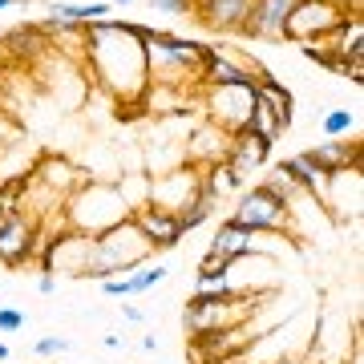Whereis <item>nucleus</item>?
<instances>
[{
  "mask_svg": "<svg viewBox=\"0 0 364 364\" xmlns=\"http://www.w3.org/2000/svg\"><path fill=\"white\" fill-rule=\"evenodd\" d=\"M81 65L90 81L102 93H109L122 105H138L146 109V45L126 33V21H93L81 25Z\"/></svg>",
  "mask_w": 364,
  "mask_h": 364,
  "instance_id": "nucleus-1",
  "label": "nucleus"
},
{
  "mask_svg": "<svg viewBox=\"0 0 364 364\" xmlns=\"http://www.w3.org/2000/svg\"><path fill=\"white\" fill-rule=\"evenodd\" d=\"M61 219H65L69 231H81V235H102L109 227H117L122 219H130V203L122 198L117 182H105V178H85L73 186V195L61 203Z\"/></svg>",
  "mask_w": 364,
  "mask_h": 364,
  "instance_id": "nucleus-2",
  "label": "nucleus"
},
{
  "mask_svg": "<svg viewBox=\"0 0 364 364\" xmlns=\"http://www.w3.org/2000/svg\"><path fill=\"white\" fill-rule=\"evenodd\" d=\"M154 247H150V239L138 231V223L134 219H122L117 227L109 231L93 235L90 243V267L81 279H114V275H134L142 263H150Z\"/></svg>",
  "mask_w": 364,
  "mask_h": 364,
  "instance_id": "nucleus-3",
  "label": "nucleus"
},
{
  "mask_svg": "<svg viewBox=\"0 0 364 364\" xmlns=\"http://www.w3.org/2000/svg\"><path fill=\"white\" fill-rule=\"evenodd\" d=\"M267 296L263 291H235L227 299H203L191 296L186 299V312H182V324L195 336H210V332H227V328H243L251 324V316L259 312Z\"/></svg>",
  "mask_w": 364,
  "mask_h": 364,
  "instance_id": "nucleus-4",
  "label": "nucleus"
},
{
  "mask_svg": "<svg viewBox=\"0 0 364 364\" xmlns=\"http://www.w3.org/2000/svg\"><path fill=\"white\" fill-rule=\"evenodd\" d=\"M227 219H235L239 227L259 231V235H291L296 239V210H291V203L284 195H275L267 182H255L247 191H239L235 210Z\"/></svg>",
  "mask_w": 364,
  "mask_h": 364,
  "instance_id": "nucleus-5",
  "label": "nucleus"
},
{
  "mask_svg": "<svg viewBox=\"0 0 364 364\" xmlns=\"http://www.w3.org/2000/svg\"><path fill=\"white\" fill-rule=\"evenodd\" d=\"M251 102H255V85H210V90H198L195 93V105L203 109L210 126L235 134L247 126V114H251Z\"/></svg>",
  "mask_w": 364,
  "mask_h": 364,
  "instance_id": "nucleus-6",
  "label": "nucleus"
},
{
  "mask_svg": "<svg viewBox=\"0 0 364 364\" xmlns=\"http://www.w3.org/2000/svg\"><path fill=\"white\" fill-rule=\"evenodd\" d=\"M348 9L340 0H296V9L287 16V28H284V41H324L332 37L340 25H344Z\"/></svg>",
  "mask_w": 364,
  "mask_h": 364,
  "instance_id": "nucleus-7",
  "label": "nucleus"
},
{
  "mask_svg": "<svg viewBox=\"0 0 364 364\" xmlns=\"http://www.w3.org/2000/svg\"><path fill=\"white\" fill-rule=\"evenodd\" d=\"M41 247H45V235L28 210H9L0 219V267H21V263L37 259Z\"/></svg>",
  "mask_w": 364,
  "mask_h": 364,
  "instance_id": "nucleus-8",
  "label": "nucleus"
},
{
  "mask_svg": "<svg viewBox=\"0 0 364 364\" xmlns=\"http://www.w3.org/2000/svg\"><path fill=\"white\" fill-rule=\"evenodd\" d=\"M296 9V0H251L247 21H243V41H272V45H284V28L287 16Z\"/></svg>",
  "mask_w": 364,
  "mask_h": 364,
  "instance_id": "nucleus-9",
  "label": "nucleus"
},
{
  "mask_svg": "<svg viewBox=\"0 0 364 364\" xmlns=\"http://www.w3.org/2000/svg\"><path fill=\"white\" fill-rule=\"evenodd\" d=\"M227 142H231L227 130L210 126V122H195L191 134H186V142H182V166H191V170L215 166V162L227 158Z\"/></svg>",
  "mask_w": 364,
  "mask_h": 364,
  "instance_id": "nucleus-10",
  "label": "nucleus"
},
{
  "mask_svg": "<svg viewBox=\"0 0 364 364\" xmlns=\"http://www.w3.org/2000/svg\"><path fill=\"white\" fill-rule=\"evenodd\" d=\"M267 158H272V142L267 138H259V134H251V130H235L231 142H227V158L223 162L235 170L239 182H247L255 170L267 166Z\"/></svg>",
  "mask_w": 364,
  "mask_h": 364,
  "instance_id": "nucleus-11",
  "label": "nucleus"
},
{
  "mask_svg": "<svg viewBox=\"0 0 364 364\" xmlns=\"http://www.w3.org/2000/svg\"><path fill=\"white\" fill-rule=\"evenodd\" d=\"M134 223H138V231L150 239V247L154 251H170V247H178L182 243V223H178V215L174 210H162V207H154V203H146V207H138L130 215Z\"/></svg>",
  "mask_w": 364,
  "mask_h": 364,
  "instance_id": "nucleus-12",
  "label": "nucleus"
},
{
  "mask_svg": "<svg viewBox=\"0 0 364 364\" xmlns=\"http://www.w3.org/2000/svg\"><path fill=\"white\" fill-rule=\"evenodd\" d=\"M304 154H308V162H312L320 174H328V178L348 174V170H360V142H352V138H324L320 146L304 150Z\"/></svg>",
  "mask_w": 364,
  "mask_h": 364,
  "instance_id": "nucleus-13",
  "label": "nucleus"
},
{
  "mask_svg": "<svg viewBox=\"0 0 364 364\" xmlns=\"http://www.w3.org/2000/svg\"><path fill=\"white\" fill-rule=\"evenodd\" d=\"M195 191H198V170H191V166L166 170V174H154L150 178V203L162 210H174V215H178V207Z\"/></svg>",
  "mask_w": 364,
  "mask_h": 364,
  "instance_id": "nucleus-14",
  "label": "nucleus"
},
{
  "mask_svg": "<svg viewBox=\"0 0 364 364\" xmlns=\"http://www.w3.org/2000/svg\"><path fill=\"white\" fill-rule=\"evenodd\" d=\"M259 239H263L259 231H247V227H239L235 219H223L219 227H215V235H210L207 255H219V259L235 263V259H243V255H255V251H259Z\"/></svg>",
  "mask_w": 364,
  "mask_h": 364,
  "instance_id": "nucleus-15",
  "label": "nucleus"
},
{
  "mask_svg": "<svg viewBox=\"0 0 364 364\" xmlns=\"http://www.w3.org/2000/svg\"><path fill=\"white\" fill-rule=\"evenodd\" d=\"M198 21L210 28V33H223V37H239L243 33V21H247L251 0H198Z\"/></svg>",
  "mask_w": 364,
  "mask_h": 364,
  "instance_id": "nucleus-16",
  "label": "nucleus"
},
{
  "mask_svg": "<svg viewBox=\"0 0 364 364\" xmlns=\"http://www.w3.org/2000/svg\"><path fill=\"white\" fill-rule=\"evenodd\" d=\"M109 0H90V4H81V0H49V13H45V25H93V21H109Z\"/></svg>",
  "mask_w": 364,
  "mask_h": 364,
  "instance_id": "nucleus-17",
  "label": "nucleus"
},
{
  "mask_svg": "<svg viewBox=\"0 0 364 364\" xmlns=\"http://www.w3.org/2000/svg\"><path fill=\"white\" fill-rule=\"evenodd\" d=\"M0 49H9L16 61L25 57L28 65H33L37 57H45L53 49V37H49V28H45V21L41 25H16L13 33H0Z\"/></svg>",
  "mask_w": 364,
  "mask_h": 364,
  "instance_id": "nucleus-18",
  "label": "nucleus"
},
{
  "mask_svg": "<svg viewBox=\"0 0 364 364\" xmlns=\"http://www.w3.org/2000/svg\"><path fill=\"white\" fill-rule=\"evenodd\" d=\"M275 166L284 170L287 178L296 182L304 195H312L320 207H324V195H328V174H320V170L308 162V154H291V158H284V162H275Z\"/></svg>",
  "mask_w": 364,
  "mask_h": 364,
  "instance_id": "nucleus-19",
  "label": "nucleus"
},
{
  "mask_svg": "<svg viewBox=\"0 0 364 364\" xmlns=\"http://www.w3.org/2000/svg\"><path fill=\"white\" fill-rule=\"evenodd\" d=\"M255 93H259L263 102L272 105V114H275V122H279V130H287V126H291V117H296V97H291V90H287L284 81H275L272 73H267V77L255 81Z\"/></svg>",
  "mask_w": 364,
  "mask_h": 364,
  "instance_id": "nucleus-20",
  "label": "nucleus"
},
{
  "mask_svg": "<svg viewBox=\"0 0 364 364\" xmlns=\"http://www.w3.org/2000/svg\"><path fill=\"white\" fill-rule=\"evenodd\" d=\"M198 186L215 198H227V195H239V191H243V182L235 178V170L227 166V162H215V166L198 170Z\"/></svg>",
  "mask_w": 364,
  "mask_h": 364,
  "instance_id": "nucleus-21",
  "label": "nucleus"
},
{
  "mask_svg": "<svg viewBox=\"0 0 364 364\" xmlns=\"http://www.w3.org/2000/svg\"><path fill=\"white\" fill-rule=\"evenodd\" d=\"M215 207H219V198H215V195H207V191L198 186L195 195H191V198H186V203L178 207V223H182V231H195V227L210 223Z\"/></svg>",
  "mask_w": 364,
  "mask_h": 364,
  "instance_id": "nucleus-22",
  "label": "nucleus"
},
{
  "mask_svg": "<svg viewBox=\"0 0 364 364\" xmlns=\"http://www.w3.org/2000/svg\"><path fill=\"white\" fill-rule=\"evenodd\" d=\"M243 130H251V134H259V138H267V142L275 146V138H279V122H275V114H272V105L263 102L259 93H255V102H251V114H247V126Z\"/></svg>",
  "mask_w": 364,
  "mask_h": 364,
  "instance_id": "nucleus-23",
  "label": "nucleus"
},
{
  "mask_svg": "<svg viewBox=\"0 0 364 364\" xmlns=\"http://www.w3.org/2000/svg\"><path fill=\"white\" fill-rule=\"evenodd\" d=\"M320 130H324V138H348V134L356 130V114H352L348 105L324 109V117H320Z\"/></svg>",
  "mask_w": 364,
  "mask_h": 364,
  "instance_id": "nucleus-24",
  "label": "nucleus"
},
{
  "mask_svg": "<svg viewBox=\"0 0 364 364\" xmlns=\"http://www.w3.org/2000/svg\"><path fill=\"white\" fill-rule=\"evenodd\" d=\"M166 275H170V272L162 267V263H142V267L130 275V291H134V296H142V291H150L154 284H162Z\"/></svg>",
  "mask_w": 364,
  "mask_h": 364,
  "instance_id": "nucleus-25",
  "label": "nucleus"
},
{
  "mask_svg": "<svg viewBox=\"0 0 364 364\" xmlns=\"http://www.w3.org/2000/svg\"><path fill=\"white\" fill-rule=\"evenodd\" d=\"M33 352H37V356H61V352H69V340L65 336H41L37 344H33Z\"/></svg>",
  "mask_w": 364,
  "mask_h": 364,
  "instance_id": "nucleus-26",
  "label": "nucleus"
},
{
  "mask_svg": "<svg viewBox=\"0 0 364 364\" xmlns=\"http://www.w3.org/2000/svg\"><path fill=\"white\" fill-rule=\"evenodd\" d=\"M150 9H158L166 16H186V13H195V0H150Z\"/></svg>",
  "mask_w": 364,
  "mask_h": 364,
  "instance_id": "nucleus-27",
  "label": "nucleus"
},
{
  "mask_svg": "<svg viewBox=\"0 0 364 364\" xmlns=\"http://www.w3.org/2000/svg\"><path fill=\"white\" fill-rule=\"evenodd\" d=\"M25 328V312H16V308H4L0 304V332H21Z\"/></svg>",
  "mask_w": 364,
  "mask_h": 364,
  "instance_id": "nucleus-28",
  "label": "nucleus"
},
{
  "mask_svg": "<svg viewBox=\"0 0 364 364\" xmlns=\"http://www.w3.org/2000/svg\"><path fill=\"white\" fill-rule=\"evenodd\" d=\"M37 291H41V296H53V291H57V275H45V272H41Z\"/></svg>",
  "mask_w": 364,
  "mask_h": 364,
  "instance_id": "nucleus-29",
  "label": "nucleus"
},
{
  "mask_svg": "<svg viewBox=\"0 0 364 364\" xmlns=\"http://www.w3.org/2000/svg\"><path fill=\"white\" fill-rule=\"evenodd\" d=\"M267 364H308V360L296 356V352H284V356H275V360H267Z\"/></svg>",
  "mask_w": 364,
  "mask_h": 364,
  "instance_id": "nucleus-30",
  "label": "nucleus"
},
{
  "mask_svg": "<svg viewBox=\"0 0 364 364\" xmlns=\"http://www.w3.org/2000/svg\"><path fill=\"white\" fill-rule=\"evenodd\" d=\"M122 316H126V320H134V324H142L146 316L138 312V308H134V304H122Z\"/></svg>",
  "mask_w": 364,
  "mask_h": 364,
  "instance_id": "nucleus-31",
  "label": "nucleus"
},
{
  "mask_svg": "<svg viewBox=\"0 0 364 364\" xmlns=\"http://www.w3.org/2000/svg\"><path fill=\"white\" fill-rule=\"evenodd\" d=\"M102 344H105V348H122V336H117V332H105Z\"/></svg>",
  "mask_w": 364,
  "mask_h": 364,
  "instance_id": "nucleus-32",
  "label": "nucleus"
},
{
  "mask_svg": "<svg viewBox=\"0 0 364 364\" xmlns=\"http://www.w3.org/2000/svg\"><path fill=\"white\" fill-rule=\"evenodd\" d=\"M9 360H13V348H9V344L0 340V364H9Z\"/></svg>",
  "mask_w": 364,
  "mask_h": 364,
  "instance_id": "nucleus-33",
  "label": "nucleus"
},
{
  "mask_svg": "<svg viewBox=\"0 0 364 364\" xmlns=\"http://www.w3.org/2000/svg\"><path fill=\"white\" fill-rule=\"evenodd\" d=\"M4 90H9V81H4V73H0V109H4Z\"/></svg>",
  "mask_w": 364,
  "mask_h": 364,
  "instance_id": "nucleus-34",
  "label": "nucleus"
},
{
  "mask_svg": "<svg viewBox=\"0 0 364 364\" xmlns=\"http://www.w3.org/2000/svg\"><path fill=\"white\" fill-rule=\"evenodd\" d=\"M215 364H247L243 356H227V360H215Z\"/></svg>",
  "mask_w": 364,
  "mask_h": 364,
  "instance_id": "nucleus-35",
  "label": "nucleus"
},
{
  "mask_svg": "<svg viewBox=\"0 0 364 364\" xmlns=\"http://www.w3.org/2000/svg\"><path fill=\"white\" fill-rule=\"evenodd\" d=\"M109 4H114V9H126V4H134V0H109Z\"/></svg>",
  "mask_w": 364,
  "mask_h": 364,
  "instance_id": "nucleus-36",
  "label": "nucleus"
},
{
  "mask_svg": "<svg viewBox=\"0 0 364 364\" xmlns=\"http://www.w3.org/2000/svg\"><path fill=\"white\" fill-rule=\"evenodd\" d=\"M4 9H13V0H0V13H4Z\"/></svg>",
  "mask_w": 364,
  "mask_h": 364,
  "instance_id": "nucleus-37",
  "label": "nucleus"
},
{
  "mask_svg": "<svg viewBox=\"0 0 364 364\" xmlns=\"http://www.w3.org/2000/svg\"><path fill=\"white\" fill-rule=\"evenodd\" d=\"M4 215H9V210H4V203H0V219H4Z\"/></svg>",
  "mask_w": 364,
  "mask_h": 364,
  "instance_id": "nucleus-38",
  "label": "nucleus"
},
{
  "mask_svg": "<svg viewBox=\"0 0 364 364\" xmlns=\"http://www.w3.org/2000/svg\"><path fill=\"white\" fill-rule=\"evenodd\" d=\"M13 4H25V0H13Z\"/></svg>",
  "mask_w": 364,
  "mask_h": 364,
  "instance_id": "nucleus-39",
  "label": "nucleus"
},
{
  "mask_svg": "<svg viewBox=\"0 0 364 364\" xmlns=\"http://www.w3.org/2000/svg\"><path fill=\"white\" fill-rule=\"evenodd\" d=\"M0 53H4V49H0Z\"/></svg>",
  "mask_w": 364,
  "mask_h": 364,
  "instance_id": "nucleus-40",
  "label": "nucleus"
},
{
  "mask_svg": "<svg viewBox=\"0 0 364 364\" xmlns=\"http://www.w3.org/2000/svg\"><path fill=\"white\" fill-rule=\"evenodd\" d=\"M195 4H198V0H195Z\"/></svg>",
  "mask_w": 364,
  "mask_h": 364,
  "instance_id": "nucleus-41",
  "label": "nucleus"
}]
</instances>
